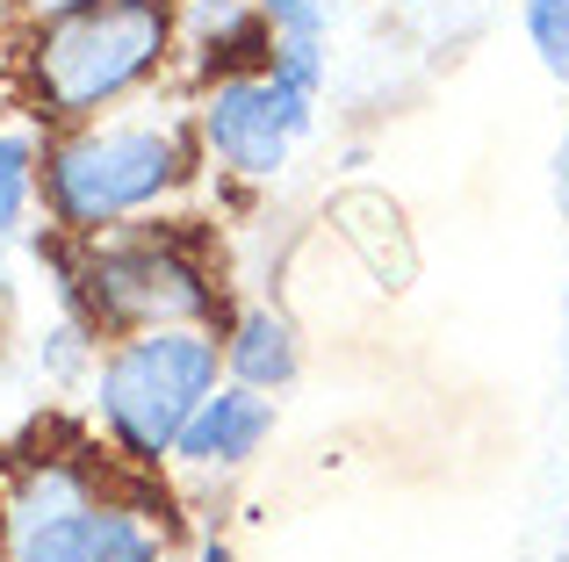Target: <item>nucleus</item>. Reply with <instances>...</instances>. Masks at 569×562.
I'll return each instance as SVG.
<instances>
[{
  "mask_svg": "<svg viewBox=\"0 0 569 562\" xmlns=\"http://www.w3.org/2000/svg\"><path fill=\"white\" fill-rule=\"evenodd\" d=\"M181 80V0H87L8 29V94L37 130L138 109Z\"/></svg>",
  "mask_w": 569,
  "mask_h": 562,
  "instance_id": "obj_1",
  "label": "nucleus"
},
{
  "mask_svg": "<svg viewBox=\"0 0 569 562\" xmlns=\"http://www.w3.org/2000/svg\"><path fill=\"white\" fill-rule=\"evenodd\" d=\"M194 217H144V224L101 231L72 245L58 231H29L22 253L51 281V310L87 318L101 339L159 332V324H223L231 318V281L209 245V231H188Z\"/></svg>",
  "mask_w": 569,
  "mask_h": 562,
  "instance_id": "obj_2",
  "label": "nucleus"
},
{
  "mask_svg": "<svg viewBox=\"0 0 569 562\" xmlns=\"http://www.w3.org/2000/svg\"><path fill=\"white\" fill-rule=\"evenodd\" d=\"M202 173L188 109H116L72 130H43V231L87 245L101 231L167 217Z\"/></svg>",
  "mask_w": 569,
  "mask_h": 562,
  "instance_id": "obj_3",
  "label": "nucleus"
},
{
  "mask_svg": "<svg viewBox=\"0 0 569 562\" xmlns=\"http://www.w3.org/2000/svg\"><path fill=\"white\" fill-rule=\"evenodd\" d=\"M223 390V339L217 324H159L101 347V368L87 382L94 440L138 476H167L188 419Z\"/></svg>",
  "mask_w": 569,
  "mask_h": 562,
  "instance_id": "obj_4",
  "label": "nucleus"
},
{
  "mask_svg": "<svg viewBox=\"0 0 569 562\" xmlns=\"http://www.w3.org/2000/svg\"><path fill=\"white\" fill-rule=\"evenodd\" d=\"M318 94H296L274 72H231L188 94V123L202 144V167L231 188H274L289 159L318 138Z\"/></svg>",
  "mask_w": 569,
  "mask_h": 562,
  "instance_id": "obj_5",
  "label": "nucleus"
},
{
  "mask_svg": "<svg viewBox=\"0 0 569 562\" xmlns=\"http://www.w3.org/2000/svg\"><path fill=\"white\" fill-rule=\"evenodd\" d=\"M173 555H181L173 491L167 476H138V469L72 512L8 526V549H0V562H173Z\"/></svg>",
  "mask_w": 569,
  "mask_h": 562,
  "instance_id": "obj_6",
  "label": "nucleus"
},
{
  "mask_svg": "<svg viewBox=\"0 0 569 562\" xmlns=\"http://www.w3.org/2000/svg\"><path fill=\"white\" fill-rule=\"evenodd\" d=\"M274 433H281V397H260V390L223 382V390L188 419V433H181V448H173L167 476L231 483V476H246V469L274 448Z\"/></svg>",
  "mask_w": 569,
  "mask_h": 562,
  "instance_id": "obj_7",
  "label": "nucleus"
},
{
  "mask_svg": "<svg viewBox=\"0 0 569 562\" xmlns=\"http://www.w3.org/2000/svg\"><path fill=\"white\" fill-rule=\"evenodd\" d=\"M217 339H223V382H238V390L289 397L303 382V318L274 295H238Z\"/></svg>",
  "mask_w": 569,
  "mask_h": 562,
  "instance_id": "obj_8",
  "label": "nucleus"
},
{
  "mask_svg": "<svg viewBox=\"0 0 569 562\" xmlns=\"http://www.w3.org/2000/svg\"><path fill=\"white\" fill-rule=\"evenodd\" d=\"M325 224H332V239L361 260L368 289H382V295L411 289L418 245H411V224H403V202H389L382 188H339V195L325 202Z\"/></svg>",
  "mask_w": 569,
  "mask_h": 562,
  "instance_id": "obj_9",
  "label": "nucleus"
},
{
  "mask_svg": "<svg viewBox=\"0 0 569 562\" xmlns=\"http://www.w3.org/2000/svg\"><path fill=\"white\" fill-rule=\"evenodd\" d=\"M43 217V130L22 109L0 123V260L22 253Z\"/></svg>",
  "mask_w": 569,
  "mask_h": 562,
  "instance_id": "obj_10",
  "label": "nucleus"
},
{
  "mask_svg": "<svg viewBox=\"0 0 569 562\" xmlns=\"http://www.w3.org/2000/svg\"><path fill=\"white\" fill-rule=\"evenodd\" d=\"M101 347H109V339H101L87 318L51 310V318H43V332H37V375L58 382V390H87V382H94V368H101Z\"/></svg>",
  "mask_w": 569,
  "mask_h": 562,
  "instance_id": "obj_11",
  "label": "nucleus"
},
{
  "mask_svg": "<svg viewBox=\"0 0 569 562\" xmlns=\"http://www.w3.org/2000/svg\"><path fill=\"white\" fill-rule=\"evenodd\" d=\"M519 29H527L533 66L569 94V0H519Z\"/></svg>",
  "mask_w": 569,
  "mask_h": 562,
  "instance_id": "obj_12",
  "label": "nucleus"
},
{
  "mask_svg": "<svg viewBox=\"0 0 569 562\" xmlns=\"http://www.w3.org/2000/svg\"><path fill=\"white\" fill-rule=\"evenodd\" d=\"M66 8H87V0H0V22L8 29H29V22H51Z\"/></svg>",
  "mask_w": 569,
  "mask_h": 562,
  "instance_id": "obj_13",
  "label": "nucleus"
},
{
  "mask_svg": "<svg viewBox=\"0 0 569 562\" xmlns=\"http://www.w3.org/2000/svg\"><path fill=\"white\" fill-rule=\"evenodd\" d=\"M548 202L569 224V116H562V138H556V159H548Z\"/></svg>",
  "mask_w": 569,
  "mask_h": 562,
  "instance_id": "obj_14",
  "label": "nucleus"
},
{
  "mask_svg": "<svg viewBox=\"0 0 569 562\" xmlns=\"http://www.w3.org/2000/svg\"><path fill=\"white\" fill-rule=\"evenodd\" d=\"M188 562H238V549H231V534H217V526H202V534L188 541Z\"/></svg>",
  "mask_w": 569,
  "mask_h": 562,
  "instance_id": "obj_15",
  "label": "nucleus"
},
{
  "mask_svg": "<svg viewBox=\"0 0 569 562\" xmlns=\"http://www.w3.org/2000/svg\"><path fill=\"white\" fill-rule=\"evenodd\" d=\"M562 347H569V289H562Z\"/></svg>",
  "mask_w": 569,
  "mask_h": 562,
  "instance_id": "obj_16",
  "label": "nucleus"
},
{
  "mask_svg": "<svg viewBox=\"0 0 569 562\" xmlns=\"http://www.w3.org/2000/svg\"><path fill=\"white\" fill-rule=\"evenodd\" d=\"M541 562H569V541H562V549H548V555H541Z\"/></svg>",
  "mask_w": 569,
  "mask_h": 562,
  "instance_id": "obj_17",
  "label": "nucleus"
},
{
  "mask_svg": "<svg viewBox=\"0 0 569 562\" xmlns=\"http://www.w3.org/2000/svg\"><path fill=\"white\" fill-rule=\"evenodd\" d=\"M0 549H8V512H0Z\"/></svg>",
  "mask_w": 569,
  "mask_h": 562,
  "instance_id": "obj_18",
  "label": "nucleus"
},
{
  "mask_svg": "<svg viewBox=\"0 0 569 562\" xmlns=\"http://www.w3.org/2000/svg\"><path fill=\"white\" fill-rule=\"evenodd\" d=\"M562 541H569V526H562Z\"/></svg>",
  "mask_w": 569,
  "mask_h": 562,
  "instance_id": "obj_19",
  "label": "nucleus"
},
{
  "mask_svg": "<svg viewBox=\"0 0 569 562\" xmlns=\"http://www.w3.org/2000/svg\"><path fill=\"white\" fill-rule=\"evenodd\" d=\"M512 8H519V0H512Z\"/></svg>",
  "mask_w": 569,
  "mask_h": 562,
  "instance_id": "obj_20",
  "label": "nucleus"
}]
</instances>
